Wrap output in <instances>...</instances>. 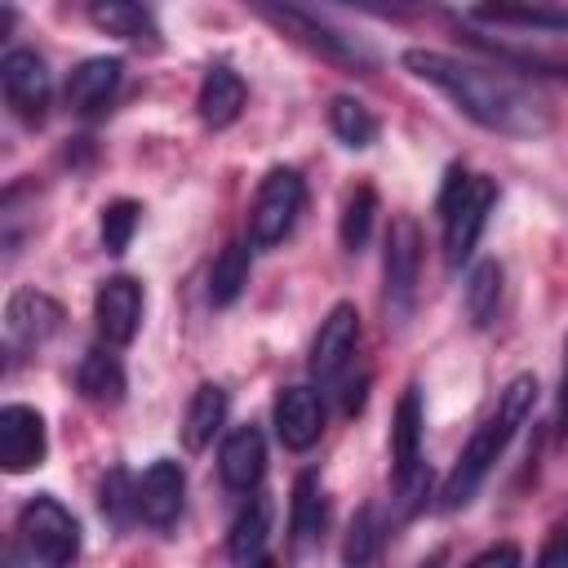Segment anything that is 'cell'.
Segmentation results:
<instances>
[{
    "label": "cell",
    "instance_id": "1",
    "mask_svg": "<svg viewBox=\"0 0 568 568\" xmlns=\"http://www.w3.org/2000/svg\"><path fill=\"white\" fill-rule=\"evenodd\" d=\"M404 71L430 89H439L466 120H475L488 133H506V138H541L550 129V106L541 93H532L524 80L479 67V62H462L453 53L439 49H408Z\"/></svg>",
    "mask_w": 568,
    "mask_h": 568
},
{
    "label": "cell",
    "instance_id": "2",
    "mask_svg": "<svg viewBox=\"0 0 568 568\" xmlns=\"http://www.w3.org/2000/svg\"><path fill=\"white\" fill-rule=\"evenodd\" d=\"M532 404H537V377L519 373V377L501 390L497 408L475 426V435H470L466 448L457 453V462H453V470H448V479H444V488H439V506H444V510H462V506L479 493V484L488 479V470L497 466V457L506 453V444L515 439V430L524 426V417L532 413Z\"/></svg>",
    "mask_w": 568,
    "mask_h": 568
},
{
    "label": "cell",
    "instance_id": "3",
    "mask_svg": "<svg viewBox=\"0 0 568 568\" xmlns=\"http://www.w3.org/2000/svg\"><path fill=\"white\" fill-rule=\"evenodd\" d=\"M493 204H497L493 178L466 173L462 164H453V169L444 173V186H439V217H444V262H448L453 271L475 253V244H479V235H484V226H488Z\"/></svg>",
    "mask_w": 568,
    "mask_h": 568
},
{
    "label": "cell",
    "instance_id": "4",
    "mask_svg": "<svg viewBox=\"0 0 568 568\" xmlns=\"http://www.w3.org/2000/svg\"><path fill=\"white\" fill-rule=\"evenodd\" d=\"M18 524H22V541H27L31 559H40L44 568H67L80 555V524H75V515L58 497L36 493L22 506Z\"/></svg>",
    "mask_w": 568,
    "mask_h": 568
},
{
    "label": "cell",
    "instance_id": "5",
    "mask_svg": "<svg viewBox=\"0 0 568 568\" xmlns=\"http://www.w3.org/2000/svg\"><path fill=\"white\" fill-rule=\"evenodd\" d=\"M417 266H422V231L413 217H395L386 231V253H382V293H386V315L395 324L413 315Z\"/></svg>",
    "mask_w": 568,
    "mask_h": 568
},
{
    "label": "cell",
    "instance_id": "6",
    "mask_svg": "<svg viewBox=\"0 0 568 568\" xmlns=\"http://www.w3.org/2000/svg\"><path fill=\"white\" fill-rule=\"evenodd\" d=\"M390 475L404 493V510L422 506L426 493V466H422V395L408 386L390 413Z\"/></svg>",
    "mask_w": 568,
    "mask_h": 568
},
{
    "label": "cell",
    "instance_id": "7",
    "mask_svg": "<svg viewBox=\"0 0 568 568\" xmlns=\"http://www.w3.org/2000/svg\"><path fill=\"white\" fill-rule=\"evenodd\" d=\"M302 200H306L302 178L293 169H271L262 178L257 195H253V209H248V240L257 248H275L293 231V222L302 213Z\"/></svg>",
    "mask_w": 568,
    "mask_h": 568
},
{
    "label": "cell",
    "instance_id": "8",
    "mask_svg": "<svg viewBox=\"0 0 568 568\" xmlns=\"http://www.w3.org/2000/svg\"><path fill=\"white\" fill-rule=\"evenodd\" d=\"M262 18H271L293 40H302L306 49H315L320 58H328L337 67H355V71H368L373 67V53L355 36H342L337 27H328L324 18H315L311 9H297V4H262Z\"/></svg>",
    "mask_w": 568,
    "mask_h": 568
},
{
    "label": "cell",
    "instance_id": "9",
    "mask_svg": "<svg viewBox=\"0 0 568 568\" xmlns=\"http://www.w3.org/2000/svg\"><path fill=\"white\" fill-rule=\"evenodd\" d=\"M4 102L22 124H40L49 111V67L36 49H9L0 58Z\"/></svg>",
    "mask_w": 568,
    "mask_h": 568
},
{
    "label": "cell",
    "instance_id": "10",
    "mask_svg": "<svg viewBox=\"0 0 568 568\" xmlns=\"http://www.w3.org/2000/svg\"><path fill=\"white\" fill-rule=\"evenodd\" d=\"M355 342H359V311H355L351 302H337V306L324 315V324H320V333H315V342H311V359H306L311 377H315L320 386L337 382L342 368L355 359Z\"/></svg>",
    "mask_w": 568,
    "mask_h": 568
},
{
    "label": "cell",
    "instance_id": "11",
    "mask_svg": "<svg viewBox=\"0 0 568 568\" xmlns=\"http://www.w3.org/2000/svg\"><path fill=\"white\" fill-rule=\"evenodd\" d=\"M93 324H98V333H102L106 346L133 342V333L142 324V284L133 275L102 280L98 293H93Z\"/></svg>",
    "mask_w": 568,
    "mask_h": 568
},
{
    "label": "cell",
    "instance_id": "12",
    "mask_svg": "<svg viewBox=\"0 0 568 568\" xmlns=\"http://www.w3.org/2000/svg\"><path fill=\"white\" fill-rule=\"evenodd\" d=\"M44 417L27 404H4L0 408V466L9 475H22L44 462Z\"/></svg>",
    "mask_w": 568,
    "mask_h": 568
},
{
    "label": "cell",
    "instance_id": "13",
    "mask_svg": "<svg viewBox=\"0 0 568 568\" xmlns=\"http://www.w3.org/2000/svg\"><path fill=\"white\" fill-rule=\"evenodd\" d=\"M62 324V306L36 288H18L4 306V342L9 351H36L49 333H58Z\"/></svg>",
    "mask_w": 568,
    "mask_h": 568
},
{
    "label": "cell",
    "instance_id": "14",
    "mask_svg": "<svg viewBox=\"0 0 568 568\" xmlns=\"http://www.w3.org/2000/svg\"><path fill=\"white\" fill-rule=\"evenodd\" d=\"M138 493V515L151 524V528H169L178 515H182V493H186V475L178 462L160 457L142 470V479L133 484Z\"/></svg>",
    "mask_w": 568,
    "mask_h": 568
},
{
    "label": "cell",
    "instance_id": "15",
    "mask_svg": "<svg viewBox=\"0 0 568 568\" xmlns=\"http://www.w3.org/2000/svg\"><path fill=\"white\" fill-rule=\"evenodd\" d=\"M324 430V404L311 386H284L275 395V435L284 448L306 453Z\"/></svg>",
    "mask_w": 568,
    "mask_h": 568
},
{
    "label": "cell",
    "instance_id": "16",
    "mask_svg": "<svg viewBox=\"0 0 568 568\" xmlns=\"http://www.w3.org/2000/svg\"><path fill=\"white\" fill-rule=\"evenodd\" d=\"M217 470H222V484L235 488V493H253L262 484V470H266V439L257 426H240L226 435L222 453H217Z\"/></svg>",
    "mask_w": 568,
    "mask_h": 568
},
{
    "label": "cell",
    "instance_id": "17",
    "mask_svg": "<svg viewBox=\"0 0 568 568\" xmlns=\"http://www.w3.org/2000/svg\"><path fill=\"white\" fill-rule=\"evenodd\" d=\"M120 71H124L120 58H89V62H80L67 75V106L80 111V115L106 106L111 93H115V84H120Z\"/></svg>",
    "mask_w": 568,
    "mask_h": 568
},
{
    "label": "cell",
    "instance_id": "18",
    "mask_svg": "<svg viewBox=\"0 0 568 568\" xmlns=\"http://www.w3.org/2000/svg\"><path fill=\"white\" fill-rule=\"evenodd\" d=\"M195 106H200V120H204L209 129H226V124L240 115V106H244V80H240L226 62L209 67L204 80H200Z\"/></svg>",
    "mask_w": 568,
    "mask_h": 568
},
{
    "label": "cell",
    "instance_id": "19",
    "mask_svg": "<svg viewBox=\"0 0 568 568\" xmlns=\"http://www.w3.org/2000/svg\"><path fill=\"white\" fill-rule=\"evenodd\" d=\"M75 386H80V395L93 399V404H120V399H124V368H120V359H115L111 351L93 346V351H84L80 364H75Z\"/></svg>",
    "mask_w": 568,
    "mask_h": 568
},
{
    "label": "cell",
    "instance_id": "20",
    "mask_svg": "<svg viewBox=\"0 0 568 568\" xmlns=\"http://www.w3.org/2000/svg\"><path fill=\"white\" fill-rule=\"evenodd\" d=\"M222 422H226V390L213 386V382H204V386L191 395L186 417H182V439H186V448H191V453L209 448L213 435L222 430Z\"/></svg>",
    "mask_w": 568,
    "mask_h": 568
},
{
    "label": "cell",
    "instance_id": "21",
    "mask_svg": "<svg viewBox=\"0 0 568 568\" xmlns=\"http://www.w3.org/2000/svg\"><path fill=\"white\" fill-rule=\"evenodd\" d=\"M266 532H271V501H266V497H248V506H244V510L235 515V524H231V541H226L231 559H235L240 568H253V564L262 559Z\"/></svg>",
    "mask_w": 568,
    "mask_h": 568
},
{
    "label": "cell",
    "instance_id": "22",
    "mask_svg": "<svg viewBox=\"0 0 568 568\" xmlns=\"http://www.w3.org/2000/svg\"><path fill=\"white\" fill-rule=\"evenodd\" d=\"M328 129H333V133H337V142H342V146H351V151L373 146V142H377V133H382L377 115H373L359 98H351V93H337V98L328 102Z\"/></svg>",
    "mask_w": 568,
    "mask_h": 568
},
{
    "label": "cell",
    "instance_id": "23",
    "mask_svg": "<svg viewBox=\"0 0 568 568\" xmlns=\"http://www.w3.org/2000/svg\"><path fill=\"white\" fill-rule=\"evenodd\" d=\"M89 18L93 27H102L106 36H120V40H155V18L151 9L133 4V0H98L89 4Z\"/></svg>",
    "mask_w": 568,
    "mask_h": 568
},
{
    "label": "cell",
    "instance_id": "24",
    "mask_svg": "<svg viewBox=\"0 0 568 568\" xmlns=\"http://www.w3.org/2000/svg\"><path fill=\"white\" fill-rule=\"evenodd\" d=\"M248 284V244L231 240L217 257H213V271H209V302L213 306H231Z\"/></svg>",
    "mask_w": 568,
    "mask_h": 568
},
{
    "label": "cell",
    "instance_id": "25",
    "mask_svg": "<svg viewBox=\"0 0 568 568\" xmlns=\"http://www.w3.org/2000/svg\"><path fill=\"white\" fill-rule=\"evenodd\" d=\"M288 528H293V541L306 546L320 537L324 528V488H320V475L315 470H302L297 484H293V515H288Z\"/></svg>",
    "mask_w": 568,
    "mask_h": 568
},
{
    "label": "cell",
    "instance_id": "26",
    "mask_svg": "<svg viewBox=\"0 0 568 568\" xmlns=\"http://www.w3.org/2000/svg\"><path fill=\"white\" fill-rule=\"evenodd\" d=\"M373 213H377V191L373 186H355L342 204V222H337V235H342V248L359 253L368 244V231H373Z\"/></svg>",
    "mask_w": 568,
    "mask_h": 568
},
{
    "label": "cell",
    "instance_id": "27",
    "mask_svg": "<svg viewBox=\"0 0 568 568\" xmlns=\"http://www.w3.org/2000/svg\"><path fill=\"white\" fill-rule=\"evenodd\" d=\"M382 550V524H377V510L373 506H359L351 528H346V541H342V564L346 568H368Z\"/></svg>",
    "mask_w": 568,
    "mask_h": 568
},
{
    "label": "cell",
    "instance_id": "28",
    "mask_svg": "<svg viewBox=\"0 0 568 568\" xmlns=\"http://www.w3.org/2000/svg\"><path fill=\"white\" fill-rule=\"evenodd\" d=\"M497 297H501V266L488 257V262H479L475 271H470V280H466V315H470V324H488L493 315H497Z\"/></svg>",
    "mask_w": 568,
    "mask_h": 568
},
{
    "label": "cell",
    "instance_id": "29",
    "mask_svg": "<svg viewBox=\"0 0 568 568\" xmlns=\"http://www.w3.org/2000/svg\"><path fill=\"white\" fill-rule=\"evenodd\" d=\"M138 222H142V204L138 200H111L102 209V244H106V253H124L133 231H138Z\"/></svg>",
    "mask_w": 568,
    "mask_h": 568
},
{
    "label": "cell",
    "instance_id": "30",
    "mask_svg": "<svg viewBox=\"0 0 568 568\" xmlns=\"http://www.w3.org/2000/svg\"><path fill=\"white\" fill-rule=\"evenodd\" d=\"M138 515V493L129 488V475L115 466L106 479H102V515H111V524H124V515Z\"/></svg>",
    "mask_w": 568,
    "mask_h": 568
},
{
    "label": "cell",
    "instance_id": "31",
    "mask_svg": "<svg viewBox=\"0 0 568 568\" xmlns=\"http://www.w3.org/2000/svg\"><path fill=\"white\" fill-rule=\"evenodd\" d=\"M532 568H568V519H559L550 528V537H546V546H541Z\"/></svg>",
    "mask_w": 568,
    "mask_h": 568
},
{
    "label": "cell",
    "instance_id": "32",
    "mask_svg": "<svg viewBox=\"0 0 568 568\" xmlns=\"http://www.w3.org/2000/svg\"><path fill=\"white\" fill-rule=\"evenodd\" d=\"M466 568H519V546L515 541H497L484 555H475Z\"/></svg>",
    "mask_w": 568,
    "mask_h": 568
},
{
    "label": "cell",
    "instance_id": "33",
    "mask_svg": "<svg viewBox=\"0 0 568 568\" xmlns=\"http://www.w3.org/2000/svg\"><path fill=\"white\" fill-rule=\"evenodd\" d=\"M559 430H568V342H564V373H559V404H555Z\"/></svg>",
    "mask_w": 568,
    "mask_h": 568
},
{
    "label": "cell",
    "instance_id": "34",
    "mask_svg": "<svg viewBox=\"0 0 568 568\" xmlns=\"http://www.w3.org/2000/svg\"><path fill=\"white\" fill-rule=\"evenodd\" d=\"M4 568H22V550H18V546L4 550Z\"/></svg>",
    "mask_w": 568,
    "mask_h": 568
},
{
    "label": "cell",
    "instance_id": "35",
    "mask_svg": "<svg viewBox=\"0 0 568 568\" xmlns=\"http://www.w3.org/2000/svg\"><path fill=\"white\" fill-rule=\"evenodd\" d=\"M439 564H444V550H435V555H430L426 564H417V568H439Z\"/></svg>",
    "mask_w": 568,
    "mask_h": 568
},
{
    "label": "cell",
    "instance_id": "36",
    "mask_svg": "<svg viewBox=\"0 0 568 568\" xmlns=\"http://www.w3.org/2000/svg\"><path fill=\"white\" fill-rule=\"evenodd\" d=\"M253 568H275V564H271V559H266V555H262V559H257V564H253Z\"/></svg>",
    "mask_w": 568,
    "mask_h": 568
},
{
    "label": "cell",
    "instance_id": "37",
    "mask_svg": "<svg viewBox=\"0 0 568 568\" xmlns=\"http://www.w3.org/2000/svg\"><path fill=\"white\" fill-rule=\"evenodd\" d=\"M555 67H559V71H564V75H568V62H555Z\"/></svg>",
    "mask_w": 568,
    "mask_h": 568
}]
</instances>
